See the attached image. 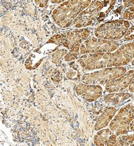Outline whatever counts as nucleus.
Instances as JSON below:
<instances>
[{"label":"nucleus","mask_w":134,"mask_h":146,"mask_svg":"<svg viewBox=\"0 0 134 146\" xmlns=\"http://www.w3.org/2000/svg\"><path fill=\"white\" fill-rule=\"evenodd\" d=\"M134 118V108L129 105L121 109L110 125L113 131L117 135L126 133L129 129L130 122Z\"/></svg>","instance_id":"2"},{"label":"nucleus","mask_w":134,"mask_h":146,"mask_svg":"<svg viewBox=\"0 0 134 146\" xmlns=\"http://www.w3.org/2000/svg\"><path fill=\"white\" fill-rule=\"evenodd\" d=\"M96 145H114L116 143V135L111 134L109 129H105L98 133L95 139Z\"/></svg>","instance_id":"5"},{"label":"nucleus","mask_w":134,"mask_h":146,"mask_svg":"<svg viewBox=\"0 0 134 146\" xmlns=\"http://www.w3.org/2000/svg\"><path fill=\"white\" fill-rule=\"evenodd\" d=\"M130 127L131 129V130H133L134 131V121H133V122L131 123L130 125Z\"/></svg>","instance_id":"10"},{"label":"nucleus","mask_w":134,"mask_h":146,"mask_svg":"<svg viewBox=\"0 0 134 146\" xmlns=\"http://www.w3.org/2000/svg\"><path fill=\"white\" fill-rule=\"evenodd\" d=\"M132 64H133V65H134V60L133 61V62H132Z\"/></svg>","instance_id":"11"},{"label":"nucleus","mask_w":134,"mask_h":146,"mask_svg":"<svg viewBox=\"0 0 134 146\" xmlns=\"http://www.w3.org/2000/svg\"><path fill=\"white\" fill-rule=\"evenodd\" d=\"M134 76V70L129 72L119 79L109 82L106 84V90L108 92H118L123 90L128 87Z\"/></svg>","instance_id":"3"},{"label":"nucleus","mask_w":134,"mask_h":146,"mask_svg":"<svg viewBox=\"0 0 134 146\" xmlns=\"http://www.w3.org/2000/svg\"><path fill=\"white\" fill-rule=\"evenodd\" d=\"M123 17L127 19H133L134 18V6L130 7L123 14Z\"/></svg>","instance_id":"8"},{"label":"nucleus","mask_w":134,"mask_h":146,"mask_svg":"<svg viewBox=\"0 0 134 146\" xmlns=\"http://www.w3.org/2000/svg\"><path fill=\"white\" fill-rule=\"evenodd\" d=\"M130 90L131 92H134V79L130 85Z\"/></svg>","instance_id":"9"},{"label":"nucleus","mask_w":134,"mask_h":146,"mask_svg":"<svg viewBox=\"0 0 134 146\" xmlns=\"http://www.w3.org/2000/svg\"><path fill=\"white\" fill-rule=\"evenodd\" d=\"M130 27L125 21H115L101 25L95 31L96 36L107 39H119L123 36Z\"/></svg>","instance_id":"1"},{"label":"nucleus","mask_w":134,"mask_h":146,"mask_svg":"<svg viewBox=\"0 0 134 146\" xmlns=\"http://www.w3.org/2000/svg\"><path fill=\"white\" fill-rule=\"evenodd\" d=\"M115 111V109L114 108H109L105 110L97 122L95 128L96 130H99L106 126L108 122L111 119L114 115Z\"/></svg>","instance_id":"6"},{"label":"nucleus","mask_w":134,"mask_h":146,"mask_svg":"<svg viewBox=\"0 0 134 146\" xmlns=\"http://www.w3.org/2000/svg\"><path fill=\"white\" fill-rule=\"evenodd\" d=\"M118 95L119 94L107 95L106 98V99H105V100L106 102H111V103H113L114 104H116L120 103L121 101H123L124 99H126L130 96V95L129 94H122V96L120 98H118Z\"/></svg>","instance_id":"7"},{"label":"nucleus","mask_w":134,"mask_h":146,"mask_svg":"<svg viewBox=\"0 0 134 146\" xmlns=\"http://www.w3.org/2000/svg\"><path fill=\"white\" fill-rule=\"evenodd\" d=\"M79 94L84 96L89 102L98 98L102 94V88L99 86H79Z\"/></svg>","instance_id":"4"}]
</instances>
